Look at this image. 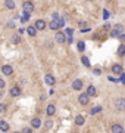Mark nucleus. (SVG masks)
<instances>
[{"label":"nucleus","mask_w":125,"mask_h":133,"mask_svg":"<svg viewBox=\"0 0 125 133\" xmlns=\"http://www.w3.org/2000/svg\"><path fill=\"white\" fill-rule=\"evenodd\" d=\"M124 133H125V132H124Z\"/></svg>","instance_id":"72a5a7b5"},{"label":"nucleus","mask_w":125,"mask_h":133,"mask_svg":"<svg viewBox=\"0 0 125 133\" xmlns=\"http://www.w3.org/2000/svg\"><path fill=\"white\" fill-rule=\"evenodd\" d=\"M118 55H119V56H124V55H125V46H124V44H122V46H119Z\"/></svg>","instance_id":"5701e85b"},{"label":"nucleus","mask_w":125,"mask_h":133,"mask_svg":"<svg viewBox=\"0 0 125 133\" xmlns=\"http://www.w3.org/2000/svg\"><path fill=\"white\" fill-rule=\"evenodd\" d=\"M112 133H122V126H121V124H113Z\"/></svg>","instance_id":"a211bd4d"},{"label":"nucleus","mask_w":125,"mask_h":133,"mask_svg":"<svg viewBox=\"0 0 125 133\" xmlns=\"http://www.w3.org/2000/svg\"><path fill=\"white\" fill-rule=\"evenodd\" d=\"M2 73L5 74V75H12L13 70H12V66L10 65H3L2 66Z\"/></svg>","instance_id":"1a4fd4ad"},{"label":"nucleus","mask_w":125,"mask_h":133,"mask_svg":"<svg viewBox=\"0 0 125 133\" xmlns=\"http://www.w3.org/2000/svg\"><path fill=\"white\" fill-rule=\"evenodd\" d=\"M78 49H79L81 52H83L84 49H85V44H84V42H79V43H78Z\"/></svg>","instance_id":"bb28decb"},{"label":"nucleus","mask_w":125,"mask_h":133,"mask_svg":"<svg viewBox=\"0 0 125 133\" xmlns=\"http://www.w3.org/2000/svg\"><path fill=\"white\" fill-rule=\"evenodd\" d=\"M41 126V120H40V118H32V120H31V127H32V129H38V127Z\"/></svg>","instance_id":"9b49d317"},{"label":"nucleus","mask_w":125,"mask_h":133,"mask_svg":"<svg viewBox=\"0 0 125 133\" xmlns=\"http://www.w3.org/2000/svg\"><path fill=\"white\" fill-rule=\"evenodd\" d=\"M9 93H10V96L16 98V96H19V95H21V89H19L18 86H13V87H10Z\"/></svg>","instance_id":"6e6552de"},{"label":"nucleus","mask_w":125,"mask_h":133,"mask_svg":"<svg viewBox=\"0 0 125 133\" xmlns=\"http://www.w3.org/2000/svg\"><path fill=\"white\" fill-rule=\"evenodd\" d=\"M46 112H47V115H53L54 112H56V107H54L53 103L47 105V109H46Z\"/></svg>","instance_id":"4468645a"},{"label":"nucleus","mask_w":125,"mask_h":133,"mask_svg":"<svg viewBox=\"0 0 125 133\" xmlns=\"http://www.w3.org/2000/svg\"><path fill=\"white\" fill-rule=\"evenodd\" d=\"M27 33H28L31 37H34L37 34V30L34 28V25H30V27H27Z\"/></svg>","instance_id":"f3484780"},{"label":"nucleus","mask_w":125,"mask_h":133,"mask_svg":"<svg viewBox=\"0 0 125 133\" xmlns=\"http://www.w3.org/2000/svg\"><path fill=\"white\" fill-rule=\"evenodd\" d=\"M34 11V5L31 3V2H25L24 3V12L25 13H31Z\"/></svg>","instance_id":"0eeeda50"},{"label":"nucleus","mask_w":125,"mask_h":133,"mask_svg":"<svg viewBox=\"0 0 125 133\" xmlns=\"http://www.w3.org/2000/svg\"><path fill=\"white\" fill-rule=\"evenodd\" d=\"M72 89H74V90H81V89H83V80H79V79L74 80V81H72Z\"/></svg>","instance_id":"20e7f679"},{"label":"nucleus","mask_w":125,"mask_h":133,"mask_svg":"<svg viewBox=\"0 0 125 133\" xmlns=\"http://www.w3.org/2000/svg\"><path fill=\"white\" fill-rule=\"evenodd\" d=\"M122 71H124V70H122V65H119V64H116V65L112 66V73L116 74V75H121Z\"/></svg>","instance_id":"9d476101"},{"label":"nucleus","mask_w":125,"mask_h":133,"mask_svg":"<svg viewBox=\"0 0 125 133\" xmlns=\"http://www.w3.org/2000/svg\"><path fill=\"white\" fill-rule=\"evenodd\" d=\"M100 111H101V107H93V108H91V111H90V114L94 115V114H99Z\"/></svg>","instance_id":"6ab92c4d"},{"label":"nucleus","mask_w":125,"mask_h":133,"mask_svg":"<svg viewBox=\"0 0 125 133\" xmlns=\"http://www.w3.org/2000/svg\"><path fill=\"white\" fill-rule=\"evenodd\" d=\"M3 87H6V83H5V80L0 79V89H3Z\"/></svg>","instance_id":"7c9ffc66"},{"label":"nucleus","mask_w":125,"mask_h":133,"mask_svg":"<svg viewBox=\"0 0 125 133\" xmlns=\"http://www.w3.org/2000/svg\"><path fill=\"white\" fill-rule=\"evenodd\" d=\"M0 130H2V132H7V130H9V124H7L5 120H0Z\"/></svg>","instance_id":"dca6fc26"},{"label":"nucleus","mask_w":125,"mask_h":133,"mask_svg":"<svg viewBox=\"0 0 125 133\" xmlns=\"http://www.w3.org/2000/svg\"><path fill=\"white\" fill-rule=\"evenodd\" d=\"M15 133H21V132H15Z\"/></svg>","instance_id":"473e14b6"},{"label":"nucleus","mask_w":125,"mask_h":133,"mask_svg":"<svg viewBox=\"0 0 125 133\" xmlns=\"http://www.w3.org/2000/svg\"><path fill=\"white\" fill-rule=\"evenodd\" d=\"M19 42H21V37H19L18 34H13V36H12V43H15V44H18Z\"/></svg>","instance_id":"4be33fe9"},{"label":"nucleus","mask_w":125,"mask_h":133,"mask_svg":"<svg viewBox=\"0 0 125 133\" xmlns=\"http://www.w3.org/2000/svg\"><path fill=\"white\" fill-rule=\"evenodd\" d=\"M66 34L69 36L68 39H71V37H72V30H71V28H68V30H66Z\"/></svg>","instance_id":"2f4dec72"},{"label":"nucleus","mask_w":125,"mask_h":133,"mask_svg":"<svg viewBox=\"0 0 125 133\" xmlns=\"http://www.w3.org/2000/svg\"><path fill=\"white\" fill-rule=\"evenodd\" d=\"M88 95H87V93H81V95H79V98H78V102L81 103V105H87V103H88Z\"/></svg>","instance_id":"7ed1b4c3"},{"label":"nucleus","mask_w":125,"mask_h":133,"mask_svg":"<svg viewBox=\"0 0 125 133\" xmlns=\"http://www.w3.org/2000/svg\"><path fill=\"white\" fill-rule=\"evenodd\" d=\"M122 30H124V27H122L121 24L116 25V27H115V30L110 33V36H112V37H119L121 34H122Z\"/></svg>","instance_id":"f03ea898"},{"label":"nucleus","mask_w":125,"mask_h":133,"mask_svg":"<svg viewBox=\"0 0 125 133\" xmlns=\"http://www.w3.org/2000/svg\"><path fill=\"white\" fill-rule=\"evenodd\" d=\"M103 18H105V19H107V18H109V11H106V9L103 11Z\"/></svg>","instance_id":"c756f323"},{"label":"nucleus","mask_w":125,"mask_h":133,"mask_svg":"<svg viewBox=\"0 0 125 133\" xmlns=\"http://www.w3.org/2000/svg\"><path fill=\"white\" fill-rule=\"evenodd\" d=\"M88 96H96V93H97V90H96V87L93 84H90L88 87H87V92H85Z\"/></svg>","instance_id":"f8f14e48"},{"label":"nucleus","mask_w":125,"mask_h":133,"mask_svg":"<svg viewBox=\"0 0 125 133\" xmlns=\"http://www.w3.org/2000/svg\"><path fill=\"white\" fill-rule=\"evenodd\" d=\"M81 62H83L85 66H90V61H88V58H87V56H83V58H81Z\"/></svg>","instance_id":"b1692460"},{"label":"nucleus","mask_w":125,"mask_h":133,"mask_svg":"<svg viewBox=\"0 0 125 133\" xmlns=\"http://www.w3.org/2000/svg\"><path fill=\"white\" fill-rule=\"evenodd\" d=\"M21 133H32V129H31V127H24Z\"/></svg>","instance_id":"393cba45"},{"label":"nucleus","mask_w":125,"mask_h":133,"mask_svg":"<svg viewBox=\"0 0 125 133\" xmlns=\"http://www.w3.org/2000/svg\"><path fill=\"white\" fill-rule=\"evenodd\" d=\"M54 40H56L58 43H65V40H66L65 33H60V31H58V33H56V36H54Z\"/></svg>","instance_id":"39448f33"},{"label":"nucleus","mask_w":125,"mask_h":133,"mask_svg":"<svg viewBox=\"0 0 125 133\" xmlns=\"http://www.w3.org/2000/svg\"><path fill=\"white\" fill-rule=\"evenodd\" d=\"M28 19H30V13H25V12H24V16H22V21H24V22H27Z\"/></svg>","instance_id":"cd10ccee"},{"label":"nucleus","mask_w":125,"mask_h":133,"mask_svg":"<svg viewBox=\"0 0 125 133\" xmlns=\"http://www.w3.org/2000/svg\"><path fill=\"white\" fill-rule=\"evenodd\" d=\"M44 126L47 127V129H50V127L53 126V121H52V120H47L46 123H44Z\"/></svg>","instance_id":"a878e982"},{"label":"nucleus","mask_w":125,"mask_h":133,"mask_svg":"<svg viewBox=\"0 0 125 133\" xmlns=\"http://www.w3.org/2000/svg\"><path fill=\"white\" fill-rule=\"evenodd\" d=\"M44 80H46V83H47L49 86H53L54 83H56V80H54L53 75H50V74H47L46 77H44Z\"/></svg>","instance_id":"ddd939ff"},{"label":"nucleus","mask_w":125,"mask_h":133,"mask_svg":"<svg viewBox=\"0 0 125 133\" xmlns=\"http://www.w3.org/2000/svg\"><path fill=\"white\" fill-rule=\"evenodd\" d=\"M0 112H6V105H5V103L0 105Z\"/></svg>","instance_id":"c85d7f7f"},{"label":"nucleus","mask_w":125,"mask_h":133,"mask_svg":"<svg viewBox=\"0 0 125 133\" xmlns=\"http://www.w3.org/2000/svg\"><path fill=\"white\" fill-rule=\"evenodd\" d=\"M49 27H50V30H54V31L59 28V25H58V22H56V21H52V22L49 24Z\"/></svg>","instance_id":"412c9836"},{"label":"nucleus","mask_w":125,"mask_h":133,"mask_svg":"<svg viewBox=\"0 0 125 133\" xmlns=\"http://www.w3.org/2000/svg\"><path fill=\"white\" fill-rule=\"evenodd\" d=\"M34 28H36V30H44V28H46V22H44V21H43V19H37L36 21V24H34Z\"/></svg>","instance_id":"423d86ee"},{"label":"nucleus","mask_w":125,"mask_h":133,"mask_svg":"<svg viewBox=\"0 0 125 133\" xmlns=\"http://www.w3.org/2000/svg\"><path fill=\"white\" fill-rule=\"evenodd\" d=\"M115 108L118 111H125V99L124 98H118L115 101Z\"/></svg>","instance_id":"f257e3e1"},{"label":"nucleus","mask_w":125,"mask_h":133,"mask_svg":"<svg viewBox=\"0 0 125 133\" xmlns=\"http://www.w3.org/2000/svg\"><path fill=\"white\" fill-rule=\"evenodd\" d=\"M84 123H85V118H84L83 115H77L75 117V124L77 126H83Z\"/></svg>","instance_id":"2eb2a0df"},{"label":"nucleus","mask_w":125,"mask_h":133,"mask_svg":"<svg viewBox=\"0 0 125 133\" xmlns=\"http://www.w3.org/2000/svg\"><path fill=\"white\" fill-rule=\"evenodd\" d=\"M5 5H6L7 9H15V2H13V0H6Z\"/></svg>","instance_id":"aec40b11"}]
</instances>
